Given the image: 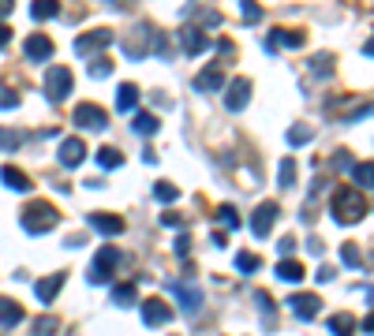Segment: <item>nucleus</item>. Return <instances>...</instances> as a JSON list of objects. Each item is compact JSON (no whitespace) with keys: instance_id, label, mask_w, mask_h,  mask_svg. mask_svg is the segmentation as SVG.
<instances>
[{"instance_id":"nucleus-11","label":"nucleus","mask_w":374,"mask_h":336,"mask_svg":"<svg viewBox=\"0 0 374 336\" xmlns=\"http://www.w3.org/2000/svg\"><path fill=\"white\" fill-rule=\"evenodd\" d=\"M64 284H68V273H64V269H60V273H53V277H41L38 284H34L38 302H53V299L60 295V288H64Z\"/></svg>"},{"instance_id":"nucleus-38","label":"nucleus","mask_w":374,"mask_h":336,"mask_svg":"<svg viewBox=\"0 0 374 336\" xmlns=\"http://www.w3.org/2000/svg\"><path fill=\"white\" fill-rule=\"evenodd\" d=\"M19 143H23V138H19L15 131H8V127H0V149H19Z\"/></svg>"},{"instance_id":"nucleus-21","label":"nucleus","mask_w":374,"mask_h":336,"mask_svg":"<svg viewBox=\"0 0 374 336\" xmlns=\"http://www.w3.org/2000/svg\"><path fill=\"white\" fill-rule=\"evenodd\" d=\"M139 101V86L135 82H120V90H116V108L120 112H131Z\"/></svg>"},{"instance_id":"nucleus-26","label":"nucleus","mask_w":374,"mask_h":336,"mask_svg":"<svg viewBox=\"0 0 374 336\" xmlns=\"http://www.w3.org/2000/svg\"><path fill=\"white\" fill-rule=\"evenodd\" d=\"M57 12H60V4H57V0H34V4H30V15H34L38 23H41V19H53Z\"/></svg>"},{"instance_id":"nucleus-33","label":"nucleus","mask_w":374,"mask_h":336,"mask_svg":"<svg viewBox=\"0 0 374 336\" xmlns=\"http://www.w3.org/2000/svg\"><path fill=\"white\" fill-rule=\"evenodd\" d=\"M153 194H158V198L161 202H176V198H180V187H176V183H153Z\"/></svg>"},{"instance_id":"nucleus-41","label":"nucleus","mask_w":374,"mask_h":336,"mask_svg":"<svg viewBox=\"0 0 374 336\" xmlns=\"http://www.w3.org/2000/svg\"><path fill=\"white\" fill-rule=\"evenodd\" d=\"M161 224H169V228H180V224H183V217L176 213V210H169V213H161Z\"/></svg>"},{"instance_id":"nucleus-4","label":"nucleus","mask_w":374,"mask_h":336,"mask_svg":"<svg viewBox=\"0 0 374 336\" xmlns=\"http://www.w3.org/2000/svg\"><path fill=\"white\" fill-rule=\"evenodd\" d=\"M120 258H124V254H120L116 247H102V251L94 254L90 269H86V280H90V284H105V280L113 277V269H116Z\"/></svg>"},{"instance_id":"nucleus-7","label":"nucleus","mask_w":374,"mask_h":336,"mask_svg":"<svg viewBox=\"0 0 374 336\" xmlns=\"http://www.w3.org/2000/svg\"><path fill=\"white\" fill-rule=\"evenodd\" d=\"M105 124H109V116H105V108H97V105H75V127H86V131H105Z\"/></svg>"},{"instance_id":"nucleus-48","label":"nucleus","mask_w":374,"mask_h":336,"mask_svg":"<svg viewBox=\"0 0 374 336\" xmlns=\"http://www.w3.org/2000/svg\"><path fill=\"white\" fill-rule=\"evenodd\" d=\"M367 57H374V38L367 41Z\"/></svg>"},{"instance_id":"nucleus-8","label":"nucleus","mask_w":374,"mask_h":336,"mask_svg":"<svg viewBox=\"0 0 374 336\" xmlns=\"http://www.w3.org/2000/svg\"><path fill=\"white\" fill-rule=\"evenodd\" d=\"M142 321H146L150 329L169 325V321H172V307H169L165 299H146V302H142Z\"/></svg>"},{"instance_id":"nucleus-3","label":"nucleus","mask_w":374,"mask_h":336,"mask_svg":"<svg viewBox=\"0 0 374 336\" xmlns=\"http://www.w3.org/2000/svg\"><path fill=\"white\" fill-rule=\"evenodd\" d=\"M71 68H64V64H57V68L46 71V82H41V94L49 97V101H68L71 94Z\"/></svg>"},{"instance_id":"nucleus-43","label":"nucleus","mask_w":374,"mask_h":336,"mask_svg":"<svg viewBox=\"0 0 374 336\" xmlns=\"http://www.w3.org/2000/svg\"><path fill=\"white\" fill-rule=\"evenodd\" d=\"M187 251H191V240H187V235H176V254H187Z\"/></svg>"},{"instance_id":"nucleus-49","label":"nucleus","mask_w":374,"mask_h":336,"mask_svg":"<svg viewBox=\"0 0 374 336\" xmlns=\"http://www.w3.org/2000/svg\"><path fill=\"white\" fill-rule=\"evenodd\" d=\"M367 299H370V307H374V288H370V295H367Z\"/></svg>"},{"instance_id":"nucleus-13","label":"nucleus","mask_w":374,"mask_h":336,"mask_svg":"<svg viewBox=\"0 0 374 336\" xmlns=\"http://www.w3.org/2000/svg\"><path fill=\"white\" fill-rule=\"evenodd\" d=\"M289 307L296 318H303V321H311L318 310H322V299L318 295H289Z\"/></svg>"},{"instance_id":"nucleus-9","label":"nucleus","mask_w":374,"mask_h":336,"mask_svg":"<svg viewBox=\"0 0 374 336\" xmlns=\"http://www.w3.org/2000/svg\"><path fill=\"white\" fill-rule=\"evenodd\" d=\"M247 101H251V82L247 79L228 82V90H225V108H228V112H244Z\"/></svg>"},{"instance_id":"nucleus-31","label":"nucleus","mask_w":374,"mask_h":336,"mask_svg":"<svg viewBox=\"0 0 374 336\" xmlns=\"http://www.w3.org/2000/svg\"><path fill=\"white\" fill-rule=\"evenodd\" d=\"M303 143H311V127H307V124H292L289 127V146H303Z\"/></svg>"},{"instance_id":"nucleus-24","label":"nucleus","mask_w":374,"mask_h":336,"mask_svg":"<svg viewBox=\"0 0 374 336\" xmlns=\"http://www.w3.org/2000/svg\"><path fill=\"white\" fill-rule=\"evenodd\" d=\"M329 333L333 336H352L356 333V318H352V314H333V318H329Z\"/></svg>"},{"instance_id":"nucleus-2","label":"nucleus","mask_w":374,"mask_h":336,"mask_svg":"<svg viewBox=\"0 0 374 336\" xmlns=\"http://www.w3.org/2000/svg\"><path fill=\"white\" fill-rule=\"evenodd\" d=\"M57 221H60V213L53 210L49 202H30L23 210V217H19V224H23L27 235H46L49 228H57Z\"/></svg>"},{"instance_id":"nucleus-30","label":"nucleus","mask_w":374,"mask_h":336,"mask_svg":"<svg viewBox=\"0 0 374 336\" xmlns=\"http://www.w3.org/2000/svg\"><path fill=\"white\" fill-rule=\"evenodd\" d=\"M113 302L116 307H131V302H135V284H116L113 288Z\"/></svg>"},{"instance_id":"nucleus-35","label":"nucleus","mask_w":374,"mask_h":336,"mask_svg":"<svg viewBox=\"0 0 374 336\" xmlns=\"http://www.w3.org/2000/svg\"><path fill=\"white\" fill-rule=\"evenodd\" d=\"M277 183H281V187H292V183H296V161H281Z\"/></svg>"},{"instance_id":"nucleus-39","label":"nucleus","mask_w":374,"mask_h":336,"mask_svg":"<svg viewBox=\"0 0 374 336\" xmlns=\"http://www.w3.org/2000/svg\"><path fill=\"white\" fill-rule=\"evenodd\" d=\"M90 75H94V79H105V75H113V60H94V64H90Z\"/></svg>"},{"instance_id":"nucleus-12","label":"nucleus","mask_w":374,"mask_h":336,"mask_svg":"<svg viewBox=\"0 0 374 336\" xmlns=\"http://www.w3.org/2000/svg\"><path fill=\"white\" fill-rule=\"evenodd\" d=\"M180 45H183L187 57H199V52L210 45V38L202 34V27H183V30H180Z\"/></svg>"},{"instance_id":"nucleus-29","label":"nucleus","mask_w":374,"mask_h":336,"mask_svg":"<svg viewBox=\"0 0 374 336\" xmlns=\"http://www.w3.org/2000/svg\"><path fill=\"white\" fill-rule=\"evenodd\" d=\"M333 68H337V64H333V57H329V52H322V57H314V60H311V71L318 75V79L333 75Z\"/></svg>"},{"instance_id":"nucleus-44","label":"nucleus","mask_w":374,"mask_h":336,"mask_svg":"<svg viewBox=\"0 0 374 336\" xmlns=\"http://www.w3.org/2000/svg\"><path fill=\"white\" fill-rule=\"evenodd\" d=\"M8 41H12V27H4V23H0V49H4Z\"/></svg>"},{"instance_id":"nucleus-22","label":"nucleus","mask_w":374,"mask_h":336,"mask_svg":"<svg viewBox=\"0 0 374 336\" xmlns=\"http://www.w3.org/2000/svg\"><path fill=\"white\" fill-rule=\"evenodd\" d=\"M158 127H161V120L153 112H135V120H131V131L135 135H158Z\"/></svg>"},{"instance_id":"nucleus-34","label":"nucleus","mask_w":374,"mask_h":336,"mask_svg":"<svg viewBox=\"0 0 374 336\" xmlns=\"http://www.w3.org/2000/svg\"><path fill=\"white\" fill-rule=\"evenodd\" d=\"M57 318H38L34 321V329H30V336H57Z\"/></svg>"},{"instance_id":"nucleus-14","label":"nucleus","mask_w":374,"mask_h":336,"mask_svg":"<svg viewBox=\"0 0 374 336\" xmlns=\"http://www.w3.org/2000/svg\"><path fill=\"white\" fill-rule=\"evenodd\" d=\"M23 321H27L23 307H19L15 299H4V295H0V329H15V325H23Z\"/></svg>"},{"instance_id":"nucleus-47","label":"nucleus","mask_w":374,"mask_h":336,"mask_svg":"<svg viewBox=\"0 0 374 336\" xmlns=\"http://www.w3.org/2000/svg\"><path fill=\"white\" fill-rule=\"evenodd\" d=\"M363 333H370V336H374V310L367 314V321H363Z\"/></svg>"},{"instance_id":"nucleus-10","label":"nucleus","mask_w":374,"mask_h":336,"mask_svg":"<svg viewBox=\"0 0 374 336\" xmlns=\"http://www.w3.org/2000/svg\"><path fill=\"white\" fill-rule=\"evenodd\" d=\"M86 161V143L83 138H64L60 143V165L64 168H79Z\"/></svg>"},{"instance_id":"nucleus-18","label":"nucleus","mask_w":374,"mask_h":336,"mask_svg":"<svg viewBox=\"0 0 374 336\" xmlns=\"http://www.w3.org/2000/svg\"><path fill=\"white\" fill-rule=\"evenodd\" d=\"M303 41H307L303 30H273L270 41H266V49H277V45H284V49H300Z\"/></svg>"},{"instance_id":"nucleus-23","label":"nucleus","mask_w":374,"mask_h":336,"mask_svg":"<svg viewBox=\"0 0 374 336\" xmlns=\"http://www.w3.org/2000/svg\"><path fill=\"white\" fill-rule=\"evenodd\" d=\"M277 277H281V280H289V284H300V280H303V265L296 262V258H281Z\"/></svg>"},{"instance_id":"nucleus-20","label":"nucleus","mask_w":374,"mask_h":336,"mask_svg":"<svg viewBox=\"0 0 374 336\" xmlns=\"http://www.w3.org/2000/svg\"><path fill=\"white\" fill-rule=\"evenodd\" d=\"M195 86H199L202 94H210V90H217V86H225V68H221V64H210V68H206L199 79H195Z\"/></svg>"},{"instance_id":"nucleus-19","label":"nucleus","mask_w":374,"mask_h":336,"mask_svg":"<svg viewBox=\"0 0 374 336\" xmlns=\"http://www.w3.org/2000/svg\"><path fill=\"white\" fill-rule=\"evenodd\" d=\"M169 291H172V295L176 299H180V307L187 310V314H195V310H199V291H195V288H187V284H176V280H169Z\"/></svg>"},{"instance_id":"nucleus-36","label":"nucleus","mask_w":374,"mask_h":336,"mask_svg":"<svg viewBox=\"0 0 374 336\" xmlns=\"http://www.w3.org/2000/svg\"><path fill=\"white\" fill-rule=\"evenodd\" d=\"M217 221H221L228 232H233V228H240V213L233 210V205H221V210H217Z\"/></svg>"},{"instance_id":"nucleus-42","label":"nucleus","mask_w":374,"mask_h":336,"mask_svg":"<svg viewBox=\"0 0 374 336\" xmlns=\"http://www.w3.org/2000/svg\"><path fill=\"white\" fill-rule=\"evenodd\" d=\"M244 19H262V8L255 0H244Z\"/></svg>"},{"instance_id":"nucleus-37","label":"nucleus","mask_w":374,"mask_h":336,"mask_svg":"<svg viewBox=\"0 0 374 336\" xmlns=\"http://www.w3.org/2000/svg\"><path fill=\"white\" fill-rule=\"evenodd\" d=\"M15 105H19V90L0 82V108H15Z\"/></svg>"},{"instance_id":"nucleus-28","label":"nucleus","mask_w":374,"mask_h":336,"mask_svg":"<svg viewBox=\"0 0 374 336\" xmlns=\"http://www.w3.org/2000/svg\"><path fill=\"white\" fill-rule=\"evenodd\" d=\"M340 262H345L348 269H363V254H359V247H356V243H345V247H340Z\"/></svg>"},{"instance_id":"nucleus-15","label":"nucleus","mask_w":374,"mask_h":336,"mask_svg":"<svg viewBox=\"0 0 374 336\" xmlns=\"http://www.w3.org/2000/svg\"><path fill=\"white\" fill-rule=\"evenodd\" d=\"M23 52H27V60L41 64V60H49V57H53V41H49L46 34H30V38H27V45H23Z\"/></svg>"},{"instance_id":"nucleus-16","label":"nucleus","mask_w":374,"mask_h":336,"mask_svg":"<svg viewBox=\"0 0 374 336\" xmlns=\"http://www.w3.org/2000/svg\"><path fill=\"white\" fill-rule=\"evenodd\" d=\"M0 180H4V187L8 191H19V194H27V191H34V180L27 176V172H19V168H0Z\"/></svg>"},{"instance_id":"nucleus-46","label":"nucleus","mask_w":374,"mask_h":336,"mask_svg":"<svg viewBox=\"0 0 374 336\" xmlns=\"http://www.w3.org/2000/svg\"><path fill=\"white\" fill-rule=\"evenodd\" d=\"M12 8H15V0H0V19H4L8 12H12Z\"/></svg>"},{"instance_id":"nucleus-32","label":"nucleus","mask_w":374,"mask_h":336,"mask_svg":"<svg viewBox=\"0 0 374 336\" xmlns=\"http://www.w3.org/2000/svg\"><path fill=\"white\" fill-rule=\"evenodd\" d=\"M258 265H262V262H258L251 251H240V254H236V269H240V273H258Z\"/></svg>"},{"instance_id":"nucleus-45","label":"nucleus","mask_w":374,"mask_h":336,"mask_svg":"<svg viewBox=\"0 0 374 336\" xmlns=\"http://www.w3.org/2000/svg\"><path fill=\"white\" fill-rule=\"evenodd\" d=\"M292 251H296V240H281V258L292 254Z\"/></svg>"},{"instance_id":"nucleus-1","label":"nucleus","mask_w":374,"mask_h":336,"mask_svg":"<svg viewBox=\"0 0 374 336\" xmlns=\"http://www.w3.org/2000/svg\"><path fill=\"white\" fill-rule=\"evenodd\" d=\"M329 213H333V221L337 224H359L363 217H367V198H363L359 191H337L333 194V205H329Z\"/></svg>"},{"instance_id":"nucleus-25","label":"nucleus","mask_w":374,"mask_h":336,"mask_svg":"<svg viewBox=\"0 0 374 336\" xmlns=\"http://www.w3.org/2000/svg\"><path fill=\"white\" fill-rule=\"evenodd\" d=\"M352 180H356L359 187H374V161H359V165H352Z\"/></svg>"},{"instance_id":"nucleus-17","label":"nucleus","mask_w":374,"mask_h":336,"mask_svg":"<svg viewBox=\"0 0 374 336\" xmlns=\"http://www.w3.org/2000/svg\"><path fill=\"white\" fill-rule=\"evenodd\" d=\"M90 228H97L102 235H120V232H124V217H116V213H90Z\"/></svg>"},{"instance_id":"nucleus-6","label":"nucleus","mask_w":374,"mask_h":336,"mask_svg":"<svg viewBox=\"0 0 374 336\" xmlns=\"http://www.w3.org/2000/svg\"><path fill=\"white\" fill-rule=\"evenodd\" d=\"M109 45H113V30L109 27L86 30V34L75 38V57H94L97 49H109Z\"/></svg>"},{"instance_id":"nucleus-40","label":"nucleus","mask_w":374,"mask_h":336,"mask_svg":"<svg viewBox=\"0 0 374 336\" xmlns=\"http://www.w3.org/2000/svg\"><path fill=\"white\" fill-rule=\"evenodd\" d=\"M255 302H258V310L266 314V318L273 314V299H270V291H255Z\"/></svg>"},{"instance_id":"nucleus-5","label":"nucleus","mask_w":374,"mask_h":336,"mask_svg":"<svg viewBox=\"0 0 374 336\" xmlns=\"http://www.w3.org/2000/svg\"><path fill=\"white\" fill-rule=\"evenodd\" d=\"M281 217V205L277 202H262L255 205V213H251V232H255V240H270L273 224H277Z\"/></svg>"},{"instance_id":"nucleus-27","label":"nucleus","mask_w":374,"mask_h":336,"mask_svg":"<svg viewBox=\"0 0 374 336\" xmlns=\"http://www.w3.org/2000/svg\"><path fill=\"white\" fill-rule=\"evenodd\" d=\"M97 165H102V168H120V165H124V154L113 149V146H102V149H97Z\"/></svg>"}]
</instances>
